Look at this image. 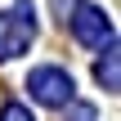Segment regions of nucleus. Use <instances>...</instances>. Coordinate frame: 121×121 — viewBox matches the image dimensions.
Masks as SVG:
<instances>
[{
  "label": "nucleus",
  "mask_w": 121,
  "mask_h": 121,
  "mask_svg": "<svg viewBox=\"0 0 121 121\" xmlns=\"http://www.w3.org/2000/svg\"><path fill=\"white\" fill-rule=\"evenodd\" d=\"M67 27H72V36H76L81 45H90V49H103V45L112 40V18H108L99 4H76L72 18H67Z\"/></svg>",
  "instance_id": "obj_3"
},
{
  "label": "nucleus",
  "mask_w": 121,
  "mask_h": 121,
  "mask_svg": "<svg viewBox=\"0 0 121 121\" xmlns=\"http://www.w3.org/2000/svg\"><path fill=\"white\" fill-rule=\"evenodd\" d=\"M94 76H99V85H103L108 94L121 90V49H117V40H108L103 58H99V67H94Z\"/></svg>",
  "instance_id": "obj_4"
},
{
  "label": "nucleus",
  "mask_w": 121,
  "mask_h": 121,
  "mask_svg": "<svg viewBox=\"0 0 121 121\" xmlns=\"http://www.w3.org/2000/svg\"><path fill=\"white\" fill-rule=\"evenodd\" d=\"M72 121H94V108H85V103H76V108H72Z\"/></svg>",
  "instance_id": "obj_7"
},
{
  "label": "nucleus",
  "mask_w": 121,
  "mask_h": 121,
  "mask_svg": "<svg viewBox=\"0 0 121 121\" xmlns=\"http://www.w3.org/2000/svg\"><path fill=\"white\" fill-rule=\"evenodd\" d=\"M0 121H31V112H27L22 103H4V108H0Z\"/></svg>",
  "instance_id": "obj_5"
},
{
  "label": "nucleus",
  "mask_w": 121,
  "mask_h": 121,
  "mask_svg": "<svg viewBox=\"0 0 121 121\" xmlns=\"http://www.w3.org/2000/svg\"><path fill=\"white\" fill-rule=\"evenodd\" d=\"M49 4H54V18H58L63 27H67V18H72V9H76L81 0H49Z\"/></svg>",
  "instance_id": "obj_6"
},
{
  "label": "nucleus",
  "mask_w": 121,
  "mask_h": 121,
  "mask_svg": "<svg viewBox=\"0 0 121 121\" xmlns=\"http://www.w3.org/2000/svg\"><path fill=\"white\" fill-rule=\"evenodd\" d=\"M31 40H36V9L31 0H13V9L0 13V58L27 54Z\"/></svg>",
  "instance_id": "obj_1"
},
{
  "label": "nucleus",
  "mask_w": 121,
  "mask_h": 121,
  "mask_svg": "<svg viewBox=\"0 0 121 121\" xmlns=\"http://www.w3.org/2000/svg\"><path fill=\"white\" fill-rule=\"evenodd\" d=\"M27 90H31V99L45 103V108H67L72 94H76V81H72L63 67H36V72L27 76Z\"/></svg>",
  "instance_id": "obj_2"
}]
</instances>
